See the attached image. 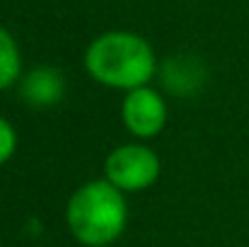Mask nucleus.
I'll use <instances>...</instances> for the list:
<instances>
[{
  "label": "nucleus",
  "mask_w": 249,
  "mask_h": 247,
  "mask_svg": "<svg viewBox=\"0 0 249 247\" xmlns=\"http://www.w3.org/2000/svg\"><path fill=\"white\" fill-rule=\"evenodd\" d=\"M160 177V158L155 151L141 143H126L114 148L104 160V179L124 194L150 189Z\"/></svg>",
  "instance_id": "7ed1b4c3"
},
{
  "label": "nucleus",
  "mask_w": 249,
  "mask_h": 247,
  "mask_svg": "<svg viewBox=\"0 0 249 247\" xmlns=\"http://www.w3.org/2000/svg\"><path fill=\"white\" fill-rule=\"evenodd\" d=\"M66 221L73 238L85 247H107L121 238L128 209L126 196L107 179H92L78 187L68 201Z\"/></svg>",
  "instance_id": "f03ea898"
},
{
  "label": "nucleus",
  "mask_w": 249,
  "mask_h": 247,
  "mask_svg": "<svg viewBox=\"0 0 249 247\" xmlns=\"http://www.w3.org/2000/svg\"><path fill=\"white\" fill-rule=\"evenodd\" d=\"M121 119L136 138H153L165 129L167 104L158 90L143 85L126 92L121 102Z\"/></svg>",
  "instance_id": "20e7f679"
},
{
  "label": "nucleus",
  "mask_w": 249,
  "mask_h": 247,
  "mask_svg": "<svg viewBox=\"0 0 249 247\" xmlns=\"http://www.w3.org/2000/svg\"><path fill=\"white\" fill-rule=\"evenodd\" d=\"M85 71L99 85L128 92L153 80L158 58L153 46L141 34L104 32L87 46Z\"/></svg>",
  "instance_id": "f257e3e1"
},
{
  "label": "nucleus",
  "mask_w": 249,
  "mask_h": 247,
  "mask_svg": "<svg viewBox=\"0 0 249 247\" xmlns=\"http://www.w3.org/2000/svg\"><path fill=\"white\" fill-rule=\"evenodd\" d=\"M17 151V131L15 126L0 116V165H5Z\"/></svg>",
  "instance_id": "0eeeda50"
},
{
  "label": "nucleus",
  "mask_w": 249,
  "mask_h": 247,
  "mask_svg": "<svg viewBox=\"0 0 249 247\" xmlns=\"http://www.w3.org/2000/svg\"><path fill=\"white\" fill-rule=\"evenodd\" d=\"M0 247H2V245H0Z\"/></svg>",
  "instance_id": "6e6552de"
},
{
  "label": "nucleus",
  "mask_w": 249,
  "mask_h": 247,
  "mask_svg": "<svg viewBox=\"0 0 249 247\" xmlns=\"http://www.w3.org/2000/svg\"><path fill=\"white\" fill-rule=\"evenodd\" d=\"M19 92L34 107H51V104H56L63 97V92H66V78L61 76L58 68L39 66V68H32L22 78Z\"/></svg>",
  "instance_id": "39448f33"
},
{
  "label": "nucleus",
  "mask_w": 249,
  "mask_h": 247,
  "mask_svg": "<svg viewBox=\"0 0 249 247\" xmlns=\"http://www.w3.org/2000/svg\"><path fill=\"white\" fill-rule=\"evenodd\" d=\"M22 76V54L15 37L0 24V92L12 87Z\"/></svg>",
  "instance_id": "423d86ee"
}]
</instances>
